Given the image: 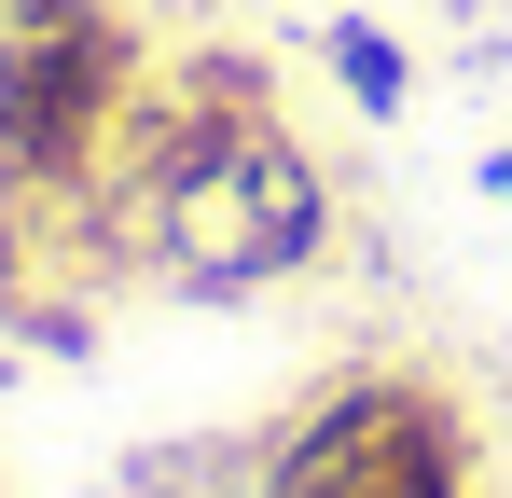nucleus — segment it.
<instances>
[{
    "mask_svg": "<svg viewBox=\"0 0 512 498\" xmlns=\"http://www.w3.org/2000/svg\"><path fill=\"white\" fill-rule=\"evenodd\" d=\"M28 291H42V222H28V208H0V332L28 319Z\"/></svg>",
    "mask_w": 512,
    "mask_h": 498,
    "instance_id": "423d86ee",
    "label": "nucleus"
},
{
    "mask_svg": "<svg viewBox=\"0 0 512 498\" xmlns=\"http://www.w3.org/2000/svg\"><path fill=\"white\" fill-rule=\"evenodd\" d=\"M139 83H153V28H125L111 0H0V208L28 222L84 208Z\"/></svg>",
    "mask_w": 512,
    "mask_h": 498,
    "instance_id": "f257e3e1",
    "label": "nucleus"
},
{
    "mask_svg": "<svg viewBox=\"0 0 512 498\" xmlns=\"http://www.w3.org/2000/svg\"><path fill=\"white\" fill-rule=\"evenodd\" d=\"M319 70L346 83V111H360V125H388V111L416 97V56H402L374 14H333V28H319Z\"/></svg>",
    "mask_w": 512,
    "mask_h": 498,
    "instance_id": "20e7f679",
    "label": "nucleus"
},
{
    "mask_svg": "<svg viewBox=\"0 0 512 498\" xmlns=\"http://www.w3.org/2000/svg\"><path fill=\"white\" fill-rule=\"evenodd\" d=\"M471 194H485V208H512V139H499L485 166H471Z\"/></svg>",
    "mask_w": 512,
    "mask_h": 498,
    "instance_id": "0eeeda50",
    "label": "nucleus"
},
{
    "mask_svg": "<svg viewBox=\"0 0 512 498\" xmlns=\"http://www.w3.org/2000/svg\"><path fill=\"white\" fill-rule=\"evenodd\" d=\"M14 346H28V360H84V346H97V305H70V291L42 305V291H28V319H14Z\"/></svg>",
    "mask_w": 512,
    "mask_h": 498,
    "instance_id": "39448f33",
    "label": "nucleus"
},
{
    "mask_svg": "<svg viewBox=\"0 0 512 498\" xmlns=\"http://www.w3.org/2000/svg\"><path fill=\"white\" fill-rule=\"evenodd\" d=\"M250 498H471V415L416 360H346L263 429Z\"/></svg>",
    "mask_w": 512,
    "mask_h": 498,
    "instance_id": "7ed1b4c3",
    "label": "nucleus"
},
{
    "mask_svg": "<svg viewBox=\"0 0 512 498\" xmlns=\"http://www.w3.org/2000/svg\"><path fill=\"white\" fill-rule=\"evenodd\" d=\"M305 263H333V180L291 139V111H263L194 194H167L139 249V277L167 305H250V291H291Z\"/></svg>",
    "mask_w": 512,
    "mask_h": 498,
    "instance_id": "f03ea898",
    "label": "nucleus"
},
{
    "mask_svg": "<svg viewBox=\"0 0 512 498\" xmlns=\"http://www.w3.org/2000/svg\"><path fill=\"white\" fill-rule=\"evenodd\" d=\"M0 388H14V346H0Z\"/></svg>",
    "mask_w": 512,
    "mask_h": 498,
    "instance_id": "6e6552de",
    "label": "nucleus"
}]
</instances>
